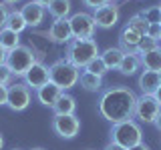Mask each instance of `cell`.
<instances>
[{
	"label": "cell",
	"mask_w": 161,
	"mask_h": 150,
	"mask_svg": "<svg viewBox=\"0 0 161 150\" xmlns=\"http://www.w3.org/2000/svg\"><path fill=\"white\" fill-rule=\"evenodd\" d=\"M137 94L127 86L107 88L99 98V112L111 124H119L135 116Z\"/></svg>",
	"instance_id": "obj_1"
},
{
	"label": "cell",
	"mask_w": 161,
	"mask_h": 150,
	"mask_svg": "<svg viewBox=\"0 0 161 150\" xmlns=\"http://www.w3.org/2000/svg\"><path fill=\"white\" fill-rule=\"evenodd\" d=\"M95 56H99V44L95 38H87V40L73 38L67 44V50H64V58L70 64H75L79 70L87 66Z\"/></svg>",
	"instance_id": "obj_2"
},
{
	"label": "cell",
	"mask_w": 161,
	"mask_h": 150,
	"mask_svg": "<svg viewBox=\"0 0 161 150\" xmlns=\"http://www.w3.org/2000/svg\"><path fill=\"white\" fill-rule=\"evenodd\" d=\"M109 136H111V142H115V144L129 150V148L137 146L139 142H143V130H141L139 122H135L131 118V120H125V122L113 124Z\"/></svg>",
	"instance_id": "obj_3"
},
{
	"label": "cell",
	"mask_w": 161,
	"mask_h": 150,
	"mask_svg": "<svg viewBox=\"0 0 161 150\" xmlns=\"http://www.w3.org/2000/svg\"><path fill=\"white\" fill-rule=\"evenodd\" d=\"M48 72H50V82H54L63 92H67L73 86H77L79 78H80L79 68L75 64H70L67 58H58L54 64H50Z\"/></svg>",
	"instance_id": "obj_4"
},
{
	"label": "cell",
	"mask_w": 161,
	"mask_h": 150,
	"mask_svg": "<svg viewBox=\"0 0 161 150\" xmlns=\"http://www.w3.org/2000/svg\"><path fill=\"white\" fill-rule=\"evenodd\" d=\"M34 62H36V56H34L32 48L24 46V44H20L18 48L10 50L6 54V66L10 68L12 76H24Z\"/></svg>",
	"instance_id": "obj_5"
},
{
	"label": "cell",
	"mask_w": 161,
	"mask_h": 150,
	"mask_svg": "<svg viewBox=\"0 0 161 150\" xmlns=\"http://www.w3.org/2000/svg\"><path fill=\"white\" fill-rule=\"evenodd\" d=\"M161 112L159 102L153 98V94H141L137 96V106H135V118H139V122L153 124L157 120Z\"/></svg>",
	"instance_id": "obj_6"
},
{
	"label": "cell",
	"mask_w": 161,
	"mask_h": 150,
	"mask_svg": "<svg viewBox=\"0 0 161 150\" xmlns=\"http://www.w3.org/2000/svg\"><path fill=\"white\" fill-rule=\"evenodd\" d=\"M50 126H53V130H54L57 136L70 140V138H75L79 134L80 120L75 116V114H54Z\"/></svg>",
	"instance_id": "obj_7"
},
{
	"label": "cell",
	"mask_w": 161,
	"mask_h": 150,
	"mask_svg": "<svg viewBox=\"0 0 161 150\" xmlns=\"http://www.w3.org/2000/svg\"><path fill=\"white\" fill-rule=\"evenodd\" d=\"M69 22H70V30H73V38L87 40V38L95 36V28H97V24H95V20H93V14L77 12V14H73V16L69 18Z\"/></svg>",
	"instance_id": "obj_8"
},
{
	"label": "cell",
	"mask_w": 161,
	"mask_h": 150,
	"mask_svg": "<svg viewBox=\"0 0 161 150\" xmlns=\"http://www.w3.org/2000/svg\"><path fill=\"white\" fill-rule=\"evenodd\" d=\"M30 104V88L24 82H14L12 86H8V102L6 106L14 112H22Z\"/></svg>",
	"instance_id": "obj_9"
},
{
	"label": "cell",
	"mask_w": 161,
	"mask_h": 150,
	"mask_svg": "<svg viewBox=\"0 0 161 150\" xmlns=\"http://www.w3.org/2000/svg\"><path fill=\"white\" fill-rule=\"evenodd\" d=\"M24 84L30 88V90H38L40 86H44L47 82H50V72H48V66L42 62H34L32 68L24 74Z\"/></svg>",
	"instance_id": "obj_10"
},
{
	"label": "cell",
	"mask_w": 161,
	"mask_h": 150,
	"mask_svg": "<svg viewBox=\"0 0 161 150\" xmlns=\"http://www.w3.org/2000/svg\"><path fill=\"white\" fill-rule=\"evenodd\" d=\"M93 20L99 28H113L119 20V6L115 2H109L105 6L93 10Z\"/></svg>",
	"instance_id": "obj_11"
},
{
	"label": "cell",
	"mask_w": 161,
	"mask_h": 150,
	"mask_svg": "<svg viewBox=\"0 0 161 150\" xmlns=\"http://www.w3.org/2000/svg\"><path fill=\"white\" fill-rule=\"evenodd\" d=\"M48 40L54 44H69L73 40V30H70L69 18H58L50 24L48 28Z\"/></svg>",
	"instance_id": "obj_12"
},
{
	"label": "cell",
	"mask_w": 161,
	"mask_h": 150,
	"mask_svg": "<svg viewBox=\"0 0 161 150\" xmlns=\"http://www.w3.org/2000/svg\"><path fill=\"white\" fill-rule=\"evenodd\" d=\"M44 10H47L44 6H40V4H36L34 0H30V2H26L22 8H20V14H22L26 26L36 28V26L42 24V20H44Z\"/></svg>",
	"instance_id": "obj_13"
},
{
	"label": "cell",
	"mask_w": 161,
	"mask_h": 150,
	"mask_svg": "<svg viewBox=\"0 0 161 150\" xmlns=\"http://www.w3.org/2000/svg\"><path fill=\"white\" fill-rule=\"evenodd\" d=\"M60 94H63V90H60L54 82H47L44 86H40L36 90V100L42 106H48L53 108L54 104H57V100L60 98Z\"/></svg>",
	"instance_id": "obj_14"
},
{
	"label": "cell",
	"mask_w": 161,
	"mask_h": 150,
	"mask_svg": "<svg viewBox=\"0 0 161 150\" xmlns=\"http://www.w3.org/2000/svg\"><path fill=\"white\" fill-rule=\"evenodd\" d=\"M161 86V72L153 70H143L139 74V88L141 94H155V90Z\"/></svg>",
	"instance_id": "obj_15"
},
{
	"label": "cell",
	"mask_w": 161,
	"mask_h": 150,
	"mask_svg": "<svg viewBox=\"0 0 161 150\" xmlns=\"http://www.w3.org/2000/svg\"><path fill=\"white\" fill-rule=\"evenodd\" d=\"M141 38L143 36H139L135 30L125 26L121 30V34H119V48L123 50L125 54H137V44H139Z\"/></svg>",
	"instance_id": "obj_16"
},
{
	"label": "cell",
	"mask_w": 161,
	"mask_h": 150,
	"mask_svg": "<svg viewBox=\"0 0 161 150\" xmlns=\"http://www.w3.org/2000/svg\"><path fill=\"white\" fill-rule=\"evenodd\" d=\"M54 114H75L77 112V100L75 96H70L69 92H63L60 98L57 100V104L53 106Z\"/></svg>",
	"instance_id": "obj_17"
},
{
	"label": "cell",
	"mask_w": 161,
	"mask_h": 150,
	"mask_svg": "<svg viewBox=\"0 0 161 150\" xmlns=\"http://www.w3.org/2000/svg\"><path fill=\"white\" fill-rule=\"evenodd\" d=\"M79 82H80V88L87 90V92H99V90L103 88V76H97V74L87 72V70L80 72Z\"/></svg>",
	"instance_id": "obj_18"
},
{
	"label": "cell",
	"mask_w": 161,
	"mask_h": 150,
	"mask_svg": "<svg viewBox=\"0 0 161 150\" xmlns=\"http://www.w3.org/2000/svg\"><path fill=\"white\" fill-rule=\"evenodd\" d=\"M139 68H141V58H139V54H125L117 70L123 74V76H133V74L137 72Z\"/></svg>",
	"instance_id": "obj_19"
},
{
	"label": "cell",
	"mask_w": 161,
	"mask_h": 150,
	"mask_svg": "<svg viewBox=\"0 0 161 150\" xmlns=\"http://www.w3.org/2000/svg\"><path fill=\"white\" fill-rule=\"evenodd\" d=\"M141 66L145 70H153V72H161V46L151 50L147 54H141Z\"/></svg>",
	"instance_id": "obj_20"
},
{
	"label": "cell",
	"mask_w": 161,
	"mask_h": 150,
	"mask_svg": "<svg viewBox=\"0 0 161 150\" xmlns=\"http://www.w3.org/2000/svg\"><path fill=\"white\" fill-rule=\"evenodd\" d=\"M123 56H125V52H123L119 46L107 48L103 54H101V58H103V62H105V66H107V70H117L119 64H121V60H123Z\"/></svg>",
	"instance_id": "obj_21"
},
{
	"label": "cell",
	"mask_w": 161,
	"mask_h": 150,
	"mask_svg": "<svg viewBox=\"0 0 161 150\" xmlns=\"http://www.w3.org/2000/svg\"><path fill=\"white\" fill-rule=\"evenodd\" d=\"M70 8H73V6H70V0H53V2L47 6L48 14H50L54 20H58V18H69Z\"/></svg>",
	"instance_id": "obj_22"
},
{
	"label": "cell",
	"mask_w": 161,
	"mask_h": 150,
	"mask_svg": "<svg viewBox=\"0 0 161 150\" xmlns=\"http://www.w3.org/2000/svg\"><path fill=\"white\" fill-rule=\"evenodd\" d=\"M0 46L6 50V52L18 48L20 46V34L14 32V30H10V28H2L0 30Z\"/></svg>",
	"instance_id": "obj_23"
},
{
	"label": "cell",
	"mask_w": 161,
	"mask_h": 150,
	"mask_svg": "<svg viewBox=\"0 0 161 150\" xmlns=\"http://www.w3.org/2000/svg\"><path fill=\"white\" fill-rule=\"evenodd\" d=\"M6 28L10 30H14V32H22V30H26V22H24V18H22V14H20V10L16 8H10V14H8V22H6Z\"/></svg>",
	"instance_id": "obj_24"
},
{
	"label": "cell",
	"mask_w": 161,
	"mask_h": 150,
	"mask_svg": "<svg viewBox=\"0 0 161 150\" xmlns=\"http://www.w3.org/2000/svg\"><path fill=\"white\" fill-rule=\"evenodd\" d=\"M127 28L135 30V32L139 34V36H147V30H149V22L145 20L141 14H135V16H131L127 20V24H125Z\"/></svg>",
	"instance_id": "obj_25"
},
{
	"label": "cell",
	"mask_w": 161,
	"mask_h": 150,
	"mask_svg": "<svg viewBox=\"0 0 161 150\" xmlns=\"http://www.w3.org/2000/svg\"><path fill=\"white\" fill-rule=\"evenodd\" d=\"M85 70H87V72L97 74V76H105V74L109 72L107 66H105V62H103V58H101V54H99V56H95L93 60H91L87 66H85Z\"/></svg>",
	"instance_id": "obj_26"
},
{
	"label": "cell",
	"mask_w": 161,
	"mask_h": 150,
	"mask_svg": "<svg viewBox=\"0 0 161 150\" xmlns=\"http://www.w3.org/2000/svg\"><path fill=\"white\" fill-rule=\"evenodd\" d=\"M155 48H159V40H155L151 36H143L139 40V44H137V54L141 56V54H147V52H151V50H155Z\"/></svg>",
	"instance_id": "obj_27"
},
{
	"label": "cell",
	"mask_w": 161,
	"mask_h": 150,
	"mask_svg": "<svg viewBox=\"0 0 161 150\" xmlns=\"http://www.w3.org/2000/svg\"><path fill=\"white\" fill-rule=\"evenodd\" d=\"M139 14L147 20L149 24H161V6H149Z\"/></svg>",
	"instance_id": "obj_28"
},
{
	"label": "cell",
	"mask_w": 161,
	"mask_h": 150,
	"mask_svg": "<svg viewBox=\"0 0 161 150\" xmlns=\"http://www.w3.org/2000/svg\"><path fill=\"white\" fill-rule=\"evenodd\" d=\"M12 80V72L6 64H0V86H8Z\"/></svg>",
	"instance_id": "obj_29"
},
{
	"label": "cell",
	"mask_w": 161,
	"mask_h": 150,
	"mask_svg": "<svg viewBox=\"0 0 161 150\" xmlns=\"http://www.w3.org/2000/svg\"><path fill=\"white\" fill-rule=\"evenodd\" d=\"M8 14H10V8H8L4 2H0V30H2V28H6Z\"/></svg>",
	"instance_id": "obj_30"
},
{
	"label": "cell",
	"mask_w": 161,
	"mask_h": 150,
	"mask_svg": "<svg viewBox=\"0 0 161 150\" xmlns=\"http://www.w3.org/2000/svg\"><path fill=\"white\" fill-rule=\"evenodd\" d=\"M80 2H83L85 6H89V8L97 10V8H101V6H105V4L113 2V0H80Z\"/></svg>",
	"instance_id": "obj_31"
},
{
	"label": "cell",
	"mask_w": 161,
	"mask_h": 150,
	"mask_svg": "<svg viewBox=\"0 0 161 150\" xmlns=\"http://www.w3.org/2000/svg\"><path fill=\"white\" fill-rule=\"evenodd\" d=\"M159 34H161V24H149V30H147V36L159 40Z\"/></svg>",
	"instance_id": "obj_32"
},
{
	"label": "cell",
	"mask_w": 161,
	"mask_h": 150,
	"mask_svg": "<svg viewBox=\"0 0 161 150\" xmlns=\"http://www.w3.org/2000/svg\"><path fill=\"white\" fill-rule=\"evenodd\" d=\"M8 102V86H0V106H6Z\"/></svg>",
	"instance_id": "obj_33"
},
{
	"label": "cell",
	"mask_w": 161,
	"mask_h": 150,
	"mask_svg": "<svg viewBox=\"0 0 161 150\" xmlns=\"http://www.w3.org/2000/svg\"><path fill=\"white\" fill-rule=\"evenodd\" d=\"M103 150H127V148H123V146H119V144H115V142H107V146H105Z\"/></svg>",
	"instance_id": "obj_34"
},
{
	"label": "cell",
	"mask_w": 161,
	"mask_h": 150,
	"mask_svg": "<svg viewBox=\"0 0 161 150\" xmlns=\"http://www.w3.org/2000/svg\"><path fill=\"white\" fill-rule=\"evenodd\" d=\"M129 150H151V148H149V146H147L145 142H139L137 146H133V148H129Z\"/></svg>",
	"instance_id": "obj_35"
},
{
	"label": "cell",
	"mask_w": 161,
	"mask_h": 150,
	"mask_svg": "<svg viewBox=\"0 0 161 150\" xmlns=\"http://www.w3.org/2000/svg\"><path fill=\"white\" fill-rule=\"evenodd\" d=\"M6 54H8V52H6L2 46H0V64H6Z\"/></svg>",
	"instance_id": "obj_36"
},
{
	"label": "cell",
	"mask_w": 161,
	"mask_h": 150,
	"mask_svg": "<svg viewBox=\"0 0 161 150\" xmlns=\"http://www.w3.org/2000/svg\"><path fill=\"white\" fill-rule=\"evenodd\" d=\"M153 98H155V100H157V102H159V106H161V86H159L157 90H155V94H153Z\"/></svg>",
	"instance_id": "obj_37"
},
{
	"label": "cell",
	"mask_w": 161,
	"mask_h": 150,
	"mask_svg": "<svg viewBox=\"0 0 161 150\" xmlns=\"http://www.w3.org/2000/svg\"><path fill=\"white\" fill-rule=\"evenodd\" d=\"M153 126H155V128H157L159 132H161V112H159V116H157V120H155V122H153Z\"/></svg>",
	"instance_id": "obj_38"
},
{
	"label": "cell",
	"mask_w": 161,
	"mask_h": 150,
	"mask_svg": "<svg viewBox=\"0 0 161 150\" xmlns=\"http://www.w3.org/2000/svg\"><path fill=\"white\" fill-rule=\"evenodd\" d=\"M34 2H36V4H40V6H44V8H47L48 4L53 2V0H34Z\"/></svg>",
	"instance_id": "obj_39"
},
{
	"label": "cell",
	"mask_w": 161,
	"mask_h": 150,
	"mask_svg": "<svg viewBox=\"0 0 161 150\" xmlns=\"http://www.w3.org/2000/svg\"><path fill=\"white\" fill-rule=\"evenodd\" d=\"M4 4H16V2H20V0H2Z\"/></svg>",
	"instance_id": "obj_40"
},
{
	"label": "cell",
	"mask_w": 161,
	"mask_h": 150,
	"mask_svg": "<svg viewBox=\"0 0 161 150\" xmlns=\"http://www.w3.org/2000/svg\"><path fill=\"white\" fill-rule=\"evenodd\" d=\"M2 146H4V138H2V134H0V150H2Z\"/></svg>",
	"instance_id": "obj_41"
},
{
	"label": "cell",
	"mask_w": 161,
	"mask_h": 150,
	"mask_svg": "<svg viewBox=\"0 0 161 150\" xmlns=\"http://www.w3.org/2000/svg\"><path fill=\"white\" fill-rule=\"evenodd\" d=\"M32 150H44V148H32Z\"/></svg>",
	"instance_id": "obj_42"
},
{
	"label": "cell",
	"mask_w": 161,
	"mask_h": 150,
	"mask_svg": "<svg viewBox=\"0 0 161 150\" xmlns=\"http://www.w3.org/2000/svg\"><path fill=\"white\" fill-rule=\"evenodd\" d=\"M12 150H22V148H12Z\"/></svg>",
	"instance_id": "obj_43"
},
{
	"label": "cell",
	"mask_w": 161,
	"mask_h": 150,
	"mask_svg": "<svg viewBox=\"0 0 161 150\" xmlns=\"http://www.w3.org/2000/svg\"><path fill=\"white\" fill-rule=\"evenodd\" d=\"M159 42H161V34H159Z\"/></svg>",
	"instance_id": "obj_44"
},
{
	"label": "cell",
	"mask_w": 161,
	"mask_h": 150,
	"mask_svg": "<svg viewBox=\"0 0 161 150\" xmlns=\"http://www.w3.org/2000/svg\"><path fill=\"white\" fill-rule=\"evenodd\" d=\"M87 150H93V148H87Z\"/></svg>",
	"instance_id": "obj_45"
},
{
	"label": "cell",
	"mask_w": 161,
	"mask_h": 150,
	"mask_svg": "<svg viewBox=\"0 0 161 150\" xmlns=\"http://www.w3.org/2000/svg\"><path fill=\"white\" fill-rule=\"evenodd\" d=\"M113 2H117V0H113Z\"/></svg>",
	"instance_id": "obj_46"
},
{
	"label": "cell",
	"mask_w": 161,
	"mask_h": 150,
	"mask_svg": "<svg viewBox=\"0 0 161 150\" xmlns=\"http://www.w3.org/2000/svg\"><path fill=\"white\" fill-rule=\"evenodd\" d=\"M159 46H161V44H159Z\"/></svg>",
	"instance_id": "obj_47"
}]
</instances>
